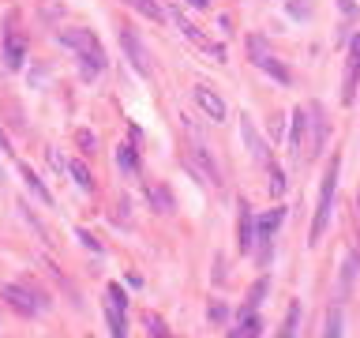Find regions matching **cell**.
<instances>
[{
	"label": "cell",
	"mask_w": 360,
	"mask_h": 338,
	"mask_svg": "<svg viewBox=\"0 0 360 338\" xmlns=\"http://www.w3.org/2000/svg\"><path fill=\"white\" fill-rule=\"evenodd\" d=\"M57 42L64 45V49H71L79 56V60L86 64V76H98L101 68H106V53H101V42L91 34V30H79V27H71V30H60L57 34Z\"/></svg>",
	"instance_id": "6da1fadb"
},
{
	"label": "cell",
	"mask_w": 360,
	"mask_h": 338,
	"mask_svg": "<svg viewBox=\"0 0 360 338\" xmlns=\"http://www.w3.org/2000/svg\"><path fill=\"white\" fill-rule=\"evenodd\" d=\"M338 169H341V158H331V169L323 177V192H319V207H315V222H311V233H308V245H319L331 225V214H334V196H338Z\"/></svg>",
	"instance_id": "7a4b0ae2"
},
{
	"label": "cell",
	"mask_w": 360,
	"mask_h": 338,
	"mask_svg": "<svg viewBox=\"0 0 360 338\" xmlns=\"http://www.w3.org/2000/svg\"><path fill=\"white\" fill-rule=\"evenodd\" d=\"M248 56H252L255 68H263L267 76H274V83H278V87H289V83H293L289 68H285V64L278 60V56H270V53H267V42H263L259 34L248 38Z\"/></svg>",
	"instance_id": "3957f363"
},
{
	"label": "cell",
	"mask_w": 360,
	"mask_h": 338,
	"mask_svg": "<svg viewBox=\"0 0 360 338\" xmlns=\"http://www.w3.org/2000/svg\"><path fill=\"white\" fill-rule=\"evenodd\" d=\"M0 297H4V301L12 304L19 316H38V312L49 308V301H45L42 293H34V289H23V286H4V289H0Z\"/></svg>",
	"instance_id": "277c9868"
},
{
	"label": "cell",
	"mask_w": 360,
	"mask_h": 338,
	"mask_svg": "<svg viewBox=\"0 0 360 338\" xmlns=\"http://www.w3.org/2000/svg\"><path fill=\"white\" fill-rule=\"evenodd\" d=\"M188 166L195 169V177L199 181H206V184H214V188H218L221 184V177H218V166H214V158L206 155V147L199 139H191L188 143Z\"/></svg>",
	"instance_id": "5b68a950"
},
{
	"label": "cell",
	"mask_w": 360,
	"mask_h": 338,
	"mask_svg": "<svg viewBox=\"0 0 360 338\" xmlns=\"http://www.w3.org/2000/svg\"><path fill=\"white\" fill-rule=\"evenodd\" d=\"M285 222V211L278 207V211H270V214H259L255 218V240H259V260L263 263H270V240H274V233H278V225Z\"/></svg>",
	"instance_id": "8992f818"
},
{
	"label": "cell",
	"mask_w": 360,
	"mask_h": 338,
	"mask_svg": "<svg viewBox=\"0 0 360 338\" xmlns=\"http://www.w3.org/2000/svg\"><path fill=\"white\" fill-rule=\"evenodd\" d=\"M357 79H360V34L349 38V60H346V83H341V102H357Z\"/></svg>",
	"instance_id": "52a82bcc"
},
{
	"label": "cell",
	"mask_w": 360,
	"mask_h": 338,
	"mask_svg": "<svg viewBox=\"0 0 360 338\" xmlns=\"http://www.w3.org/2000/svg\"><path fill=\"white\" fill-rule=\"evenodd\" d=\"M240 135H244V143H248V150H252V158H255V162H259L263 169L274 162V158H270L267 139H263V135L255 132V124H252V117H248V113H240Z\"/></svg>",
	"instance_id": "ba28073f"
},
{
	"label": "cell",
	"mask_w": 360,
	"mask_h": 338,
	"mask_svg": "<svg viewBox=\"0 0 360 338\" xmlns=\"http://www.w3.org/2000/svg\"><path fill=\"white\" fill-rule=\"evenodd\" d=\"M308 120H311V135H308V150H304V155L319 158L323 155V143H326V113H323L319 102H311L308 106Z\"/></svg>",
	"instance_id": "9c48e42d"
},
{
	"label": "cell",
	"mask_w": 360,
	"mask_h": 338,
	"mask_svg": "<svg viewBox=\"0 0 360 338\" xmlns=\"http://www.w3.org/2000/svg\"><path fill=\"white\" fill-rule=\"evenodd\" d=\"M23 60H27V38L15 30V23H4V64L8 68H23Z\"/></svg>",
	"instance_id": "30bf717a"
},
{
	"label": "cell",
	"mask_w": 360,
	"mask_h": 338,
	"mask_svg": "<svg viewBox=\"0 0 360 338\" xmlns=\"http://www.w3.org/2000/svg\"><path fill=\"white\" fill-rule=\"evenodd\" d=\"M120 45H124L128 60H132V68L139 71V76H150V60H147V49H143L139 34L135 30H120Z\"/></svg>",
	"instance_id": "8fae6325"
},
{
	"label": "cell",
	"mask_w": 360,
	"mask_h": 338,
	"mask_svg": "<svg viewBox=\"0 0 360 338\" xmlns=\"http://www.w3.org/2000/svg\"><path fill=\"white\" fill-rule=\"evenodd\" d=\"M237 245L240 252H252L255 245V214L248 207V199H240V214H237Z\"/></svg>",
	"instance_id": "7c38bea8"
},
{
	"label": "cell",
	"mask_w": 360,
	"mask_h": 338,
	"mask_svg": "<svg viewBox=\"0 0 360 338\" xmlns=\"http://www.w3.org/2000/svg\"><path fill=\"white\" fill-rule=\"evenodd\" d=\"M304 143H308V106H297L293 109V124H289V150H293V158H300V150H304Z\"/></svg>",
	"instance_id": "4fadbf2b"
},
{
	"label": "cell",
	"mask_w": 360,
	"mask_h": 338,
	"mask_svg": "<svg viewBox=\"0 0 360 338\" xmlns=\"http://www.w3.org/2000/svg\"><path fill=\"white\" fill-rule=\"evenodd\" d=\"M195 102H199V109L206 113V117L214 120V124H221V120L229 117V109H226V102L218 98L214 91H206V87H195Z\"/></svg>",
	"instance_id": "5bb4252c"
},
{
	"label": "cell",
	"mask_w": 360,
	"mask_h": 338,
	"mask_svg": "<svg viewBox=\"0 0 360 338\" xmlns=\"http://www.w3.org/2000/svg\"><path fill=\"white\" fill-rule=\"evenodd\" d=\"M117 166H120V173H139V143H120V150H117Z\"/></svg>",
	"instance_id": "9a60e30c"
},
{
	"label": "cell",
	"mask_w": 360,
	"mask_h": 338,
	"mask_svg": "<svg viewBox=\"0 0 360 338\" xmlns=\"http://www.w3.org/2000/svg\"><path fill=\"white\" fill-rule=\"evenodd\" d=\"M19 173H23V184H27V192H34V199L38 203H53V196H49V188H45L42 181H38V173L30 166H19Z\"/></svg>",
	"instance_id": "2e32d148"
},
{
	"label": "cell",
	"mask_w": 360,
	"mask_h": 338,
	"mask_svg": "<svg viewBox=\"0 0 360 338\" xmlns=\"http://www.w3.org/2000/svg\"><path fill=\"white\" fill-rule=\"evenodd\" d=\"M147 199L154 203V211H162V214H173V196H169V188H162V184H154V188H147Z\"/></svg>",
	"instance_id": "e0dca14e"
},
{
	"label": "cell",
	"mask_w": 360,
	"mask_h": 338,
	"mask_svg": "<svg viewBox=\"0 0 360 338\" xmlns=\"http://www.w3.org/2000/svg\"><path fill=\"white\" fill-rule=\"evenodd\" d=\"M106 316H109V331L124 338V335H128V324H124V308H120V304H113V301H106Z\"/></svg>",
	"instance_id": "ac0fdd59"
},
{
	"label": "cell",
	"mask_w": 360,
	"mask_h": 338,
	"mask_svg": "<svg viewBox=\"0 0 360 338\" xmlns=\"http://www.w3.org/2000/svg\"><path fill=\"white\" fill-rule=\"evenodd\" d=\"M124 4H132L139 15H147V19H165V8L158 4V0H124Z\"/></svg>",
	"instance_id": "d6986e66"
},
{
	"label": "cell",
	"mask_w": 360,
	"mask_h": 338,
	"mask_svg": "<svg viewBox=\"0 0 360 338\" xmlns=\"http://www.w3.org/2000/svg\"><path fill=\"white\" fill-rule=\"evenodd\" d=\"M259 331H263L259 316H255V312H248V316H244V324H240V327H233L229 335H233V338H252V335H259Z\"/></svg>",
	"instance_id": "ffe728a7"
},
{
	"label": "cell",
	"mask_w": 360,
	"mask_h": 338,
	"mask_svg": "<svg viewBox=\"0 0 360 338\" xmlns=\"http://www.w3.org/2000/svg\"><path fill=\"white\" fill-rule=\"evenodd\" d=\"M267 173H270V196H282V192H285V177H282V169L270 162V166H267Z\"/></svg>",
	"instance_id": "44dd1931"
},
{
	"label": "cell",
	"mask_w": 360,
	"mask_h": 338,
	"mask_svg": "<svg viewBox=\"0 0 360 338\" xmlns=\"http://www.w3.org/2000/svg\"><path fill=\"white\" fill-rule=\"evenodd\" d=\"M68 169H71V177H75V184H79V188H91V184H94L83 162H68Z\"/></svg>",
	"instance_id": "7402d4cb"
},
{
	"label": "cell",
	"mask_w": 360,
	"mask_h": 338,
	"mask_svg": "<svg viewBox=\"0 0 360 338\" xmlns=\"http://www.w3.org/2000/svg\"><path fill=\"white\" fill-rule=\"evenodd\" d=\"M297 319H300V304L293 301V304H289V316H285V327H282V335H293V331H297Z\"/></svg>",
	"instance_id": "603a6c76"
},
{
	"label": "cell",
	"mask_w": 360,
	"mask_h": 338,
	"mask_svg": "<svg viewBox=\"0 0 360 338\" xmlns=\"http://www.w3.org/2000/svg\"><path fill=\"white\" fill-rule=\"evenodd\" d=\"M323 335H334V338L341 335V312H338V308H334L331 316H326V327H323Z\"/></svg>",
	"instance_id": "cb8c5ba5"
},
{
	"label": "cell",
	"mask_w": 360,
	"mask_h": 338,
	"mask_svg": "<svg viewBox=\"0 0 360 338\" xmlns=\"http://www.w3.org/2000/svg\"><path fill=\"white\" fill-rule=\"evenodd\" d=\"M263 293H267V278H259V282L252 286V293H248V308H255V304L263 301Z\"/></svg>",
	"instance_id": "d4e9b609"
},
{
	"label": "cell",
	"mask_w": 360,
	"mask_h": 338,
	"mask_svg": "<svg viewBox=\"0 0 360 338\" xmlns=\"http://www.w3.org/2000/svg\"><path fill=\"white\" fill-rule=\"evenodd\" d=\"M206 316H211L214 324H221V319H229V308H226V304H221V301H214V304H211V312H206Z\"/></svg>",
	"instance_id": "484cf974"
},
{
	"label": "cell",
	"mask_w": 360,
	"mask_h": 338,
	"mask_svg": "<svg viewBox=\"0 0 360 338\" xmlns=\"http://www.w3.org/2000/svg\"><path fill=\"white\" fill-rule=\"evenodd\" d=\"M109 301H113V304H120V308H124V304H128L124 289H120V286H109Z\"/></svg>",
	"instance_id": "4316f807"
},
{
	"label": "cell",
	"mask_w": 360,
	"mask_h": 338,
	"mask_svg": "<svg viewBox=\"0 0 360 338\" xmlns=\"http://www.w3.org/2000/svg\"><path fill=\"white\" fill-rule=\"evenodd\" d=\"M147 331H150V335H165V324H162L158 316H147Z\"/></svg>",
	"instance_id": "83f0119b"
},
{
	"label": "cell",
	"mask_w": 360,
	"mask_h": 338,
	"mask_svg": "<svg viewBox=\"0 0 360 338\" xmlns=\"http://www.w3.org/2000/svg\"><path fill=\"white\" fill-rule=\"evenodd\" d=\"M79 240H83V245L91 248V252H101V245H98V240H94V237H91V233H86V229H79Z\"/></svg>",
	"instance_id": "f1b7e54d"
},
{
	"label": "cell",
	"mask_w": 360,
	"mask_h": 338,
	"mask_svg": "<svg viewBox=\"0 0 360 338\" xmlns=\"http://www.w3.org/2000/svg\"><path fill=\"white\" fill-rule=\"evenodd\" d=\"M79 147H83V150H94L98 143H94V135H91V132H79Z\"/></svg>",
	"instance_id": "f546056e"
},
{
	"label": "cell",
	"mask_w": 360,
	"mask_h": 338,
	"mask_svg": "<svg viewBox=\"0 0 360 338\" xmlns=\"http://www.w3.org/2000/svg\"><path fill=\"white\" fill-rule=\"evenodd\" d=\"M0 155H4V158H12V143L4 139V132H0Z\"/></svg>",
	"instance_id": "4dcf8cb0"
},
{
	"label": "cell",
	"mask_w": 360,
	"mask_h": 338,
	"mask_svg": "<svg viewBox=\"0 0 360 338\" xmlns=\"http://www.w3.org/2000/svg\"><path fill=\"white\" fill-rule=\"evenodd\" d=\"M289 12H293V15H308V4H297V0H293Z\"/></svg>",
	"instance_id": "1f68e13d"
},
{
	"label": "cell",
	"mask_w": 360,
	"mask_h": 338,
	"mask_svg": "<svg viewBox=\"0 0 360 338\" xmlns=\"http://www.w3.org/2000/svg\"><path fill=\"white\" fill-rule=\"evenodd\" d=\"M191 8H211V0H188Z\"/></svg>",
	"instance_id": "d6a6232c"
},
{
	"label": "cell",
	"mask_w": 360,
	"mask_h": 338,
	"mask_svg": "<svg viewBox=\"0 0 360 338\" xmlns=\"http://www.w3.org/2000/svg\"><path fill=\"white\" fill-rule=\"evenodd\" d=\"M357 225H360V196H357Z\"/></svg>",
	"instance_id": "836d02e7"
}]
</instances>
